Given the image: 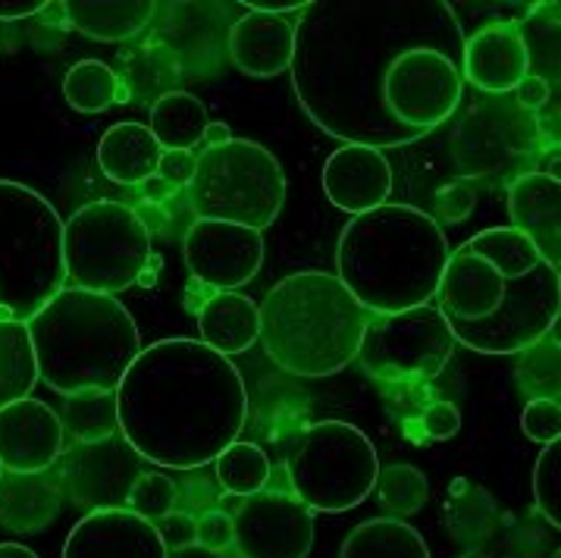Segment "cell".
<instances>
[{
    "mask_svg": "<svg viewBox=\"0 0 561 558\" xmlns=\"http://www.w3.org/2000/svg\"><path fill=\"white\" fill-rule=\"evenodd\" d=\"M465 35L446 0H311L295 25L298 104L345 145L402 148L449 119Z\"/></svg>",
    "mask_w": 561,
    "mask_h": 558,
    "instance_id": "1",
    "label": "cell"
},
{
    "mask_svg": "<svg viewBox=\"0 0 561 558\" xmlns=\"http://www.w3.org/2000/svg\"><path fill=\"white\" fill-rule=\"evenodd\" d=\"M116 411L119 433L141 462L192 470L239 440L248 389L236 364L202 339H160L123 374Z\"/></svg>",
    "mask_w": 561,
    "mask_h": 558,
    "instance_id": "2",
    "label": "cell"
},
{
    "mask_svg": "<svg viewBox=\"0 0 561 558\" xmlns=\"http://www.w3.org/2000/svg\"><path fill=\"white\" fill-rule=\"evenodd\" d=\"M436 295L455 342L520 355L559 323L561 273L517 229L495 226L449 251Z\"/></svg>",
    "mask_w": 561,
    "mask_h": 558,
    "instance_id": "3",
    "label": "cell"
},
{
    "mask_svg": "<svg viewBox=\"0 0 561 558\" xmlns=\"http://www.w3.org/2000/svg\"><path fill=\"white\" fill-rule=\"evenodd\" d=\"M446 261V232L411 204H382L352 217L336 248L339 283L367 314H399L430 305Z\"/></svg>",
    "mask_w": 561,
    "mask_h": 558,
    "instance_id": "4",
    "label": "cell"
},
{
    "mask_svg": "<svg viewBox=\"0 0 561 558\" xmlns=\"http://www.w3.org/2000/svg\"><path fill=\"white\" fill-rule=\"evenodd\" d=\"M25 327L35 349L38 380L60 396L116 389L141 352L133 314L113 295L76 286L57 292Z\"/></svg>",
    "mask_w": 561,
    "mask_h": 558,
    "instance_id": "5",
    "label": "cell"
},
{
    "mask_svg": "<svg viewBox=\"0 0 561 558\" xmlns=\"http://www.w3.org/2000/svg\"><path fill=\"white\" fill-rule=\"evenodd\" d=\"M261 333L267 357L293 377H333L348 367L360 349L367 311L339 276L305 270L279 280L267 292Z\"/></svg>",
    "mask_w": 561,
    "mask_h": 558,
    "instance_id": "6",
    "label": "cell"
},
{
    "mask_svg": "<svg viewBox=\"0 0 561 558\" xmlns=\"http://www.w3.org/2000/svg\"><path fill=\"white\" fill-rule=\"evenodd\" d=\"M60 289L67 267L57 207L23 182L0 179V320L28 323Z\"/></svg>",
    "mask_w": 561,
    "mask_h": 558,
    "instance_id": "7",
    "label": "cell"
},
{
    "mask_svg": "<svg viewBox=\"0 0 561 558\" xmlns=\"http://www.w3.org/2000/svg\"><path fill=\"white\" fill-rule=\"evenodd\" d=\"M198 220L232 224L264 232L286 202V176L264 145L232 138L198 157L188 182Z\"/></svg>",
    "mask_w": 561,
    "mask_h": 558,
    "instance_id": "8",
    "label": "cell"
},
{
    "mask_svg": "<svg viewBox=\"0 0 561 558\" xmlns=\"http://www.w3.org/2000/svg\"><path fill=\"white\" fill-rule=\"evenodd\" d=\"M293 492L311 512H352L374 492L380 458L358 426L323 421L308 426L286 455Z\"/></svg>",
    "mask_w": 561,
    "mask_h": 558,
    "instance_id": "9",
    "label": "cell"
},
{
    "mask_svg": "<svg viewBox=\"0 0 561 558\" xmlns=\"http://www.w3.org/2000/svg\"><path fill=\"white\" fill-rule=\"evenodd\" d=\"M148 261L151 232L126 204H85L64 224V267L76 289L98 295L129 289Z\"/></svg>",
    "mask_w": 561,
    "mask_h": 558,
    "instance_id": "10",
    "label": "cell"
},
{
    "mask_svg": "<svg viewBox=\"0 0 561 558\" xmlns=\"http://www.w3.org/2000/svg\"><path fill=\"white\" fill-rule=\"evenodd\" d=\"M455 352V335L439 308L367 314L358 361L367 377L382 383L436 380Z\"/></svg>",
    "mask_w": 561,
    "mask_h": 558,
    "instance_id": "11",
    "label": "cell"
},
{
    "mask_svg": "<svg viewBox=\"0 0 561 558\" xmlns=\"http://www.w3.org/2000/svg\"><path fill=\"white\" fill-rule=\"evenodd\" d=\"M239 558H308L314 546V512L295 492L261 490L232 514Z\"/></svg>",
    "mask_w": 561,
    "mask_h": 558,
    "instance_id": "12",
    "label": "cell"
},
{
    "mask_svg": "<svg viewBox=\"0 0 561 558\" xmlns=\"http://www.w3.org/2000/svg\"><path fill=\"white\" fill-rule=\"evenodd\" d=\"M185 264L204 286L236 292L264 264V236L245 226L195 220L185 236Z\"/></svg>",
    "mask_w": 561,
    "mask_h": 558,
    "instance_id": "13",
    "label": "cell"
},
{
    "mask_svg": "<svg viewBox=\"0 0 561 558\" xmlns=\"http://www.w3.org/2000/svg\"><path fill=\"white\" fill-rule=\"evenodd\" d=\"M64 424L50 405L38 399L0 408V470L45 474L64 455Z\"/></svg>",
    "mask_w": 561,
    "mask_h": 558,
    "instance_id": "14",
    "label": "cell"
},
{
    "mask_svg": "<svg viewBox=\"0 0 561 558\" xmlns=\"http://www.w3.org/2000/svg\"><path fill=\"white\" fill-rule=\"evenodd\" d=\"M64 558H170L158 527L129 509H94L67 536Z\"/></svg>",
    "mask_w": 561,
    "mask_h": 558,
    "instance_id": "15",
    "label": "cell"
},
{
    "mask_svg": "<svg viewBox=\"0 0 561 558\" xmlns=\"http://www.w3.org/2000/svg\"><path fill=\"white\" fill-rule=\"evenodd\" d=\"M527 72H530V45L520 25H486L465 38L461 79L471 82L473 89L493 91V94L515 91Z\"/></svg>",
    "mask_w": 561,
    "mask_h": 558,
    "instance_id": "16",
    "label": "cell"
},
{
    "mask_svg": "<svg viewBox=\"0 0 561 558\" xmlns=\"http://www.w3.org/2000/svg\"><path fill=\"white\" fill-rule=\"evenodd\" d=\"M323 192L339 210L358 217L386 204L392 192V167L377 148L342 145L323 163Z\"/></svg>",
    "mask_w": 561,
    "mask_h": 558,
    "instance_id": "17",
    "label": "cell"
},
{
    "mask_svg": "<svg viewBox=\"0 0 561 558\" xmlns=\"http://www.w3.org/2000/svg\"><path fill=\"white\" fill-rule=\"evenodd\" d=\"M129 452H123L116 436L107 443L72 448L67 470H64V480H69L72 499L94 505V509H123L126 492L138 477V468H135L138 458L123 462Z\"/></svg>",
    "mask_w": 561,
    "mask_h": 558,
    "instance_id": "18",
    "label": "cell"
},
{
    "mask_svg": "<svg viewBox=\"0 0 561 558\" xmlns=\"http://www.w3.org/2000/svg\"><path fill=\"white\" fill-rule=\"evenodd\" d=\"M512 229H517L539 258L559 267L561 258V182L552 173H527L508 192Z\"/></svg>",
    "mask_w": 561,
    "mask_h": 558,
    "instance_id": "19",
    "label": "cell"
},
{
    "mask_svg": "<svg viewBox=\"0 0 561 558\" xmlns=\"http://www.w3.org/2000/svg\"><path fill=\"white\" fill-rule=\"evenodd\" d=\"M229 57L251 79H273L293 69L295 23L286 16L251 13L229 29Z\"/></svg>",
    "mask_w": 561,
    "mask_h": 558,
    "instance_id": "20",
    "label": "cell"
},
{
    "mask_svg": "<svg viewBox=\"0 0 561 558\" xmlns=\"http://www.w3.org/2000/svg\"><path fill=\"white\" fill-rule=\"evenodd\" d=\"M198 330L204 345L217 355H239L257 342L261 314L257 305L239 292H214L198 308Z\"/></svg>",
    "mask_w": 561,
    "mask_h": 558,
    "instance_id": "21",
    "label": "cell"
},
{
    "mask_svg": "<svg viewBox=\"0 0 561 558\" xmlns=\"http://www.w3.org/2000/svg\"><path fill=\"white\" fill-rule=\"evenodd\" d=\"M163 148L141 123H116L98 141V167L116 185H141L158 173Z\"/></svg>",
    "mask_w": 561,
    "mask_h": 558,
    "instance_id": "22",
    "label": "cell"
},
{
    "mask_svg": "<svg viewBox=\"0 0 561 558\" xmlns=\"http://www.w3.org/2000/svg\"><path fill=\"white\" fill-rule=\"evenodd\" d=\"M60 514V487L45 474H0V524L35 534Z\"/></svg>",
    "mask_w": 561,
    "mask_h": 558,
    "instance_id": "23",
    "label": "cell"
},
{
    "mask_svg": "<svg viewBox=\"0 0 561 558\" xmlns=\"http://www.w3.org/2000/svg\"><path fill=\"white\" fill-rule=\"evenodd\" d=\"M67 23L98 42L135 38L154 20L158 3L151 0H67L60 3Z\"/></svg>",
    "mask_w": 561,
    "mask_h": 558,
    "instance_id": "24",
    "label": "cell"
},
{
    "mask_svg": "<svg viewBox=\"0 0 561 558\" xmlns=\"http://www.w3.org/2000/svg\"><path fill=\"white\" fill-rule=\"evenodd\" d=\"M339 558H430L424 536L399 517H374L345 536Z\"/></svg>",
    "mask_w": 561,
    "mask_h": 558,
    "instance_id": "25",
    "label": "cell"
},
{
    "mask_svg": "<svg viewBox=\"0 0 561 558\" xmlns=\"http://www.w3.org/2000/svg\"><path fill=\"white\" fill-rule=\"evenodd\" d=\"M207 107L188 91H170L151 107V135L163 151H192L207 129Z\"/></svg>",
    "mask_w": 561,
    "mask_h": 558,
    "instance_id": "26",
    "label": "cell"
},
{
    "mask_svg": "<svg viewBox=\"0 0 561 558\" xmlns=\"http://www.w3.org/2000/svg\"><path fill=\"white\" fill-rule=\"evenodd\" d=\"M64 433H72L79 446H94L119 436V411H116V389H85L67 396L60 414Z\"/></svg>",
    "mask_w": 561,
    "mask_h": 558,
    "instance_id": "27",
    "label": "cell"
},
{
    "mask_svg": "<svg viewBox=\"0 0 561 558\" xmlns=\"http://www.w3.org/2000/svg\"><path fill=\"white\" fill-rule=\"evenodd\" d=\"M38 383L35 349L25 323L0 320V408L28 399Z\"/></svg>",
    "mask_w": 561,
    "mask_h": 558,
    "instance_id": "28",
    "label": "cell"
},
{
    "mask_svg": "<svg viewBox=\"0 0 561 558\" xmlns=\"http://www.w3.org/2000/svg\"><path fill=\"white\" fill-rule=\"evenodd\" d=\"M64 98L76 113H104L113 104H126L129 89L119 82V76L101 60H82L69 69L64 79Z\"/></svg>",
    "mask_w": 561,
    "mask_h": 558,
    "instance_id": "29",
    "label": "cell"
},
{
    "mask_svg": "<svg viewBox=\"0 0 561 558\" xmlns=\"http://www.w3.org/2000/svg\"><path fill=\"white\" fill-rule=\"evenodd\" d=\"M217 480L229 496H254V492L267 490L270 483V458L254 446V443H242L236 440L232 446H226L217 455Z\"/></svg>",
    "mask_w": 561,
    "mask_h": 558,
    "instance_id": "30",
    "label": "cell"
},
{
    "mask_svg": "<svg viewBox=\"0 0 561 558\" xmlns=\"http://www.w3.org/2000/svg\"><path fill=\"white\" fill-rule=\"evenodd\" d=\"M561 342L556 333H546L530 349L520 352L517 380L530 399H559L561 389Z\"/></svg>",
    "mask_w": 561,
    "mask_h": 558,
    "instance_id": "31",
    "label": "cell"
},
{
    "mask_svg": "<svg viewBox=\"0 0 561 558\" xmlns=\"http://www.w3.org/2000/svg\"><path fill=\"white\" fill-rule=\"evenodd\" d=\"M374 487H377L382 509H389V512L399 514V517L421 512L430 496L427 477H424V470H417L414 465H389V468H380Z\"/></svg>",
    "mask_w": 561,
    "mask_h": 558,
    "instance_id": "32",
    "label": "cell"
},
{
    "mask_svg": "<svg viewBox=\"0 0 561 558\" xmlns=\"http://www.w3.org/2000/svg\"><path fill=\"white\" fill-rule=\"evenodd\" d=\"M173 505H176V483L167 474H138L123 502V509H129L151 524L173 512Z\"/></svg>",
    "mask_w": 561,
    "mask_h": 558,
    "instance_id": "33",
    "label": "cell"
},
{
    "mask_svg": "<svg viewBox=\"0 0 561 558\" xmlns=\"http://www.w3.org/2000/svg\"><path fill=\"white\" fill-rule=\"evenodd\" d=\"M534 499L552 527H561V440L546 443L534 468Z\"/></svg>",
    "mask_w": 561,
    "mask_h": 558,
    "instance_id": "34",
    "label": "cell"
},
{
    "mask_svg": "<svg viewBox=\"0 0 561 558\" xmlns=\"http://www.w3.org/2000/svg\"><path fill=\"white\" fill-rule=\"evenodd\" d=\"M520 430L534 443H556L561 440V405L559 399H530L520 414Z\"/></svg>",
    "mask_w": 561,
    "mask_h": 558,
    "instance_id": "35",
    "label": "cell"
},
{
    "mask_svg": "<svg viewBox=\"0 0 561 558\" xmlns=\"http://www.w3.org/2000/svg\"><path fill=\"white\" fill-rule=\"evenodd\" d=\"M160 539L167 546V553H182V549H192L198 546V521L185 512H170L163 514L160 521H154Z\"/></svg>",
    "mask_w": 561,
    "mask_h": 558,
    "instance_id": "36",
    "label": "cell"
},
{
    "mask_svg": "<svg viewBox=\"0 0 561 558\" xmlns=\"http://www.w3.org/2000/svg\"><path fill=\"white\" fill-rule=\"evenodd\" d=\"M236 539V527H232V514L220 512H204L198 521V546L207 553H226Z\"/></svg>",
    "mask_w": 561,
    "mask_h": 558,
    "instance_id": "37",
    "label": "cell"
},
{
    "mask_svg": "<svg viewBox=\"0 0 561 558\" xmlns=\"http://www.w3.org/2000/svg\"><path fill=\"white\" fill-rule=\"evenodd\" d=\"M473 204H477V195H473V189L468 182H451V185L436 192V207H439V214L449 224L468 220L473 214Z\"/></svg>",
    "mask_w": 561,
    "mask_h": 558,
    "instance_id": "38",
    "label": "cell"
},
{
    "mask_svg": "<svg viewBox=\"0 0 561 558\" xmlns=\"http://www.w3.org/2000/svg\"><path fill=\"white\" fill-rule=\"evenodd\" d=\"M424 430L430 440H451L461 430V414L451 402H433L424 411Z\"/></svg>",
    "mask_w": 561,
    "mask_h": 558,
    "instance_id": "39",
    "label": "cell"
},
{
    "mask_svg": "<svg viewBox=\"0 0 561 558\" xmlns=\"http://www.w3.org/2000/svg\"><path fill=\"white\" fill-rule=\"evenodd\" d=\"M195 167H198V157L192 151H163L158 163V176L163 182H170L173 189L188 185L195 176Z\"/></svg>",
    "mask_w": 561,
    "mask_h": 558,
    "instance_id": "40",
    "label": "cell"
},
{
    "mask_svg": "<svg viewBox=\"0 0 561 558\" xmlns=\"http://www.w3.org/2000/svg\"><path fill=\"white\" fill-rule=\"evenodd\" d=\"M515 91L520 107H527V111H537V107H542L549 101V82L542 76H534V72H527Z\"/></svg>",
    "mask_w": 561,
    "mask_h": 558,
    "instance_id": "41",
    "label": "cell"
},
{
    "mask_svg": "<svg viewBox=\"0 0 561 558\" xmlns=\"http://www.w3.org/2000/svg\"><path fill=\"white\" fill-rule=\"evenodd\" d=\"M311 0H245L251 13H267V16H286L293 10H305Z\"/></svg>",
    "mask_w": 561,
    "mask_h": 558,
    "instance_id": "42",
    "label": "cell"
},
{
    "mask_svg": "<svg viewBox=\"0 0 561 558\" xmlns=\"http://www.w3.org/2000/svg\"><path fill=\"white\" fill-rule=\"evenodd\" d=\"M45 7V0H0V20H28Z\"/></svg>",
    "mask_w": 561,
    "mask_h": 558,
    "instance_id": "43",
    "label": "cell"
},
{
    "mask_svg": "<svg viewBox=\"0 0 561 558\" xmlns=\"http://www.w3.org/2000/svg\"><path fill=\"white\" fill-rule=\"evenodd\" d=\"M141 192H145V202H148V204H163V202H170V198L176 195V189H173L170 182H163L158 173L141 182Z\"/></svg>",
    "mask_w": 561,
    "mask_h": 558,
    "instance_id": "44",
    "label": "cell"
},
{
    "mask_svg": "<svg viewBox=\"0 0 561 558\" xmlns=\"http://www.w3.org/2000/svg\"><path fill=\"white\" fill-rule=\"evenodd\" d=\"M202 141L207 145V148H220V145H226V141H232V133H229V126H226V123H207Z\"/></svg>",
    "mask_w": 561,
    "mask_h": 558,
    "instance_id": "45",
    "label": "cell"
},
{
    "mask_svg": "<svg viewBox=\"0 0 561 558\" xmlns=\"http://www.w3.org/2000/svg\"><path fill=\"white\" fill-rule=\"evenodd\" d=\"M0 558H38L23 543H0Z\"/></svg>",
    "mask_w": 561,
    "mask_h": 558,
    "instance_id": "46",
    "label": "cell"
},
{
    "mask_svg": "<svg viewBox=\"0 0 561 558\" xmlns=\"http://www.w3.org/2000/svg\"><path fill=\"white\" fill-rule=\"evenodd\" d=\"M176 558H217V553H207L202 546H192V549H182L176 553Z\"/></svg>",
    "mask_w": 561,
    "mask_h": 558,
    "instance_id": "47",
    "label": "cell"
},
{
    "mask_svg": "<svg viewBox=\"0 0 561 558\" xmlns=\"http://www.w3.org/2000/svg\"><path fill=\"white\" fill-rule=\"evenodd\" d=\"M552 558H561V549H556V556H552Z\"/></svg>",
    "mask_w": 561,
    "mask_h": 558,
    "instance_id": "48",
    "label": "cell"
},
{
    "mask_svg": "<svg viewBox=\"0 0 561 558\" xmlns=\"http://www.w3.org/2000/svg\"><path fill=\"white\" fill-rule=\"evenodd\" d=\"M465 558H490V556H465Z\"/></svg>",
    "mask_w": 561,
    "mask_h": 558,
    "instance_id": "49",
    "label": "cell"
},
{
    "mask_svg": "<svg viewBox=\"0 0 561 558\" xmlns=\"http://www.w3.org/2000/svg\"><path fill=\"white\" fill-rule=\"evenodd\" d=\"M0 474H3V470H0Z\"/></svg>",
    "mask_w": 561,
    "mask_h": 558,
    "instance_id": "50",
    "label": "cell"
}]
</instances>
